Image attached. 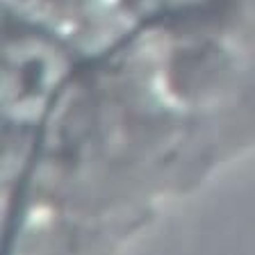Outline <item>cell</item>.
<instances>
[{"mask_svg": "<svg viewBox=\"0 0 255 255\" xmlns=\"http://www.w3.org/2000/svg\"><path fill=\"white\" fill-rule=\"evenodd\" d=\"M71 69L69 53L37 27L7 25L2 50V121L7 143L43 126Z\"/></svg>", "mask_w": 255, "mask_h": 255, "instance_id": "1", "label": "cell"}, {"mask_svg": "<svg viewBox=\"0 0 255 255\" xmlns=\"http://www.w3.org/2000/svg\"><path fill=\"white\" fill-rule=\"evenodd\" d=\"M150 5V9L155 11H166V14H178V11H189L203 7L207 2H214V0H146Z\"/></svg>", "mask_w": 255, "mask_h": 255, "instance_id": "2", "label": "cell"}]
</instances>
